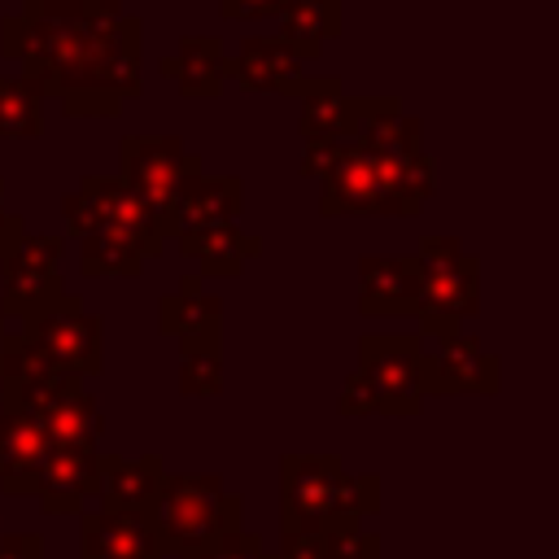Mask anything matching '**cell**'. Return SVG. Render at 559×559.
Wrapping results in <instances>:
<instances>
[{
  "label": "cell",
  "mask_w": 559,
  "mask_h": 559,
  "mask_svg": "<svg viewBox=\"0 0 559 559\" xmlns=\"http://www.w3.org/2000/svg\"><path fill=\"white\" fill-rule=\"evenodd\" d=\"M157 332L179 345H223V297L201 284V275H183L157 301Z\"/></svg>",
  "instance_id": "obj_14"
},
{
  "label": "cell",
  "mask_w": 559,
  "mask_h": 559,
  "mask_svg": "<svg viewBox=\"0 0 559 559\" xmlns=\"http://www.w3.org/2000/svg\"><path fill=\"white\" fill-rule=\"evenodd\" d=\"M162 74L188 100H214L227 83V48L218 35H183L170 57H162Z\"/></svg>",
  "instance_id": "obj_22"
},
{
  "label": "cell",
  "mask_w": 559,
  "mask_h": 559,
  "mask_svg": "<svg viewBox=\"0 0 559 559\" xmlns=\"http://www.w3.org/2000/svg\"><path fill=\"white\" fill-rule=\"evenodd\" d=\"M280 17V44H288L301 61H314L328 39L341 35V0H284Z\"/></svg>",
  "instance_id": "obj_26"
},
{
  "label": "cell",
  "mask_w": 559,
  "mask_h": 559,
  "mask_svg": "<svg viewBox=\"0 0 559 559\" xmlns=\"http://www.w3.org/2000/svg\"><path fill=\"white\" fill-rule=\"evenodd\" d=\"M354 148H362L371 157V166L380 170L384 188L393 192L402 218H415L424 210V201L437 192V166L424 148V122L411 118L402 109V100L384 96V100H354V118L349 131Z\"/></svg>",
  "instance_id": "obj_3"
},
{
  "label": "cell",
  "mask_w": 559,
  "mask_h": 559,
  "mask_svg": "<svg viewBox=\"0 0 559 559\" xmlns=\"http://www.w3.org/2000/svg\"><path fill=\"white\" fill-rule=\"evenodd\" d=\"M179 393L183 397L223 393V345H179Z\"/></svg>",
  "instance_id": "obj_29"
},
{
  "label": "cell",
  "mask_w": 559,
  "mask_h": 559,
  "mask_svg": "<svg viewBox=\"0 0 559 559\" xmlns=\"http://www.w3.org/2000/svg\"><path fill=\"white\" fill-rule=\"evenodd\" d=\"M175 249L201 266V280H210V275H236L249 258H258L262 236L245 231L240 223H227V227H210V231H197V236H179Z\"/></svg>",
  "instance_id": "obj_24"
},
{
  "label": "cell",
  "mask_w": 559,
  "mask_h": 559,
  "mask_svg": "<svg viewBox=\"0 0 559 559\" xmlns=\"http://www.w3.org/2000/svg\"><path fill=\"white\" fill-rule=\"evenodd\" d=\"M166 480V463L162 454H100V472H96V511H114V515H144L157 498Z\"/></svg>",
  "instance_id": "obj_15"
},
{
  "label": "cell",
  "mask_w": 559,
  "mask_h": 559,
  "mask_svg": "<svg viewBox=\"0 0 559 559\" xmlns=\"http://www.w3.org/2000/svg\"><path fill=\"white\" fill-rule=\"evenodd\" d=\"M240 218V179L236 175H192L175 197V240Z\"/></svg>",
  "instance_id": "obj_20"
},
{
  "label": "cell",
  "mask_w": 559,
  "mask_h": 559,
  "mask_svg": "<svg viewBox=\"0 0 559 559\" xmlns=\"http://www.w3.org/2000/svg\"><path fill=\"white\" fill-rule=\"evenodd\" d=\"M498 389H502V362L476 336L459 332L437 341V349H428V397H459V393L493 397Z\"/></svg>",
  "instance_id": "obj_11"
},
{
  "label": "cell",
  "mask_w": 559,
  "mask_h": 559,
  "mask_svg": "<svg viewBox=\"0 0 559 559\" xmlns=\"http://www.w3.org/2000/svg\"><path fill=\"white\" fill-rule=\"evenodd\" d=\"M79 266L83 275H140L170 240L162 231H131V227H96L79 236Z\"/></svg>",
  "instance_id": "obj_19"
},
{
  "label": "cell",
  "mask_w": 559,
  "mask_h": 559,
  "mask_svg": "<svg viewBox=\"0 0 559 559\" xmlns=\"http://www.w3.org/2000/svg\"><path fill=\"white\" fill-rule=\"evenodd\" d=\"M0 411H4V389H0Z\"/></svg>",
  "instance_id": "obj_36"
},
{
  "label": "cell",
  "mask_w": 559,
  "mask_h": 559,
  "mask_svg": "<svg viewBox=\"0 0 559 559\" xmlns=\"http://www.w3.org/2000/svg\"><path fill=\"white\" fill-rule=\"evenodd\" d=\"M336 411H341L345 419L380 415V411H376V393H371V384H367L358 371H349V376H345V384H341V397H336Z\"/></svg>",
  "instance_id": "obj_31"
},
{
  "label": "cell",
  "mask_w": 559,
  "mask_h": 559,
  "mask_svg": "<svg viewBox=\"0 0 559 559\" xmlns=\"http://www.w3.org/2000/svg\"><path fill=\"white\" fill-rule=\"evenodd\" d=\"M39 424H44L48 445L100 450V428H105V419H100V406H96V397H92L87 389H79V393H70L66 402H57Z\"/></svg>",
  "instance_id": "obj_27"
},
{
  "label": "cell",
  "mask_w": 559,
  "mask_h": 559,
  "mask_svg": "<svg viewBox=\"0 0 559 559\" xmlns=\"http://www.w3.org/2000/svg\"><path fill=\"white\" fill-rule=\"evenodd\" d=\"M284 9V0H218V13L227 22H245V17H275Z\"/></svg>",
  "instance_id": "obj_32"
},
{
  "label": "cell",
  "mask_w": 559,
  "mask_h": 559,
  "mask_svg": "<svg viewBox=\"0 0 559 559\" xmlns=\"http://www.w3.org/2000/svg\"><path fill=\"white\" fill-rule=\"evenodd\" d=\"M66 240L52 231L39 236H22L4 258H0V319H31L35 310H44L57 293H66V284L57 280V262H61Z\"/></svg>",
  "instance_id": "obj_9"
},
{
  "label": "cell",
  "mask_w": 559,
  "mask_h": 559,
  "mask_svg": "<svg viewBox=\"0 0 559 559\" xmlns=\"http://www.w3.org/2000/svg\"><path fill=\"white\" fill-rule=\"evenodd\" d=\"M227 74L245 87V92H280V96H301L306 87V61L280 44V39H262V35H249L240 44L236 57H227Z\"/></svg>",
  "instance_id": "obj_18"
},
{
  "label": "cell",
  "mask_w": 559,
  "mask_h": 559,
  "mask_svg": "<svg viewBox=\"0 0 559 559\" xmlns=\"http://www.w3.org/2000/svg\"><path fill=\"white\" fill-rule=\"evenodd\" d=\"M44 87L26 74H0V140H35L44 131Z\"/></svg>",
  "instance_id": "obj_28"
},
{
  "label": "cell",
  "mask_w": 559,
  "mask_h": 559,
  "mask_svg": "<svg viewBox=\"0 0 559 559\" xmlns=\"http://www.w3.org/2000/svg\"><path fill=\"white\" fill-rule=\"evenodd\" d=\"M48 437L44 424L17 411H0V493L9 498H31L35 472L48 459Z\"/></svg>",
  "instance_id": "obj_21"
},
{
  "label": "cell",
  "mask_w": 559,
  "mask_h": 559,
  "mask_svg": "<svg viewBox=\"0 0 559 559\" xmlns=\"http://www.w3.org/2000/svg\"><path fill=\"white\" fill-rule=\"evenodd\" d=\"M179 559H275V550H266V542L240 524V528H227V533L201 542L197 550H188Z\"/></svg>",
  "instance_id": "obj_30"
},
{
  "label": "cell",
  "mask_w": 559,
  "mask_h": 559,
  "mask_svg": "<svg viewBox=\"0 0 559 559\" xmlns=\"http://www.w3.org/2000/svg\"><path fill=\"white\" fill-rule=\"evenodd\" d=\"M0 52L22 66L66 118H118L144 92V26L122 0H22L0 22Z\"/></svg>",
  "instance_id": "obj_1"
},
{
  "label": "cell",
  "mask_w": 559,
  "mask_h": 559,
  "mask_svg": "<svg viewBox=\"0 0 559 559\" xmlns=\"http://www.w3.org/2000/svg\"><path fill=\"white\" fill-rule=\"evenodd\" d=\"M419 297L415 319L432 341L459 336V323L480 310V262L463 249L459 236H424L419 240Z\"/></svg>",
  "instance_id": "obj_5"
},
{
  "label": "cell",
  "mask_w": 559,
  "mask_h": 559,
  "mask_svg": "<svg viewBox=\"0 0 559 559\" xmlns=\"http://www.w3.org/2000/svg\"><path fill=\"white\" fill-rule=\"evenodd\" d=\"M275 559H380V533L362 528V520H332L314 533L280 537Z\"/></svg>",
  "instance_id": "obj_23"
},
{
  "label": "cell",
  "mask_w": 559,
  "mask_h": 559,
  "mask_svg": "<svg viewBox=\"0 0 559 559\" xmlns=\"http://www.w3.org/2000/svg\"><path fill=\"white\" fill-rule=\"evenodd\" d=\"M354 371L371 384L380 415H419L428 402V345H424V336L367 332V336H358V367Z\"/></svg>",
  "instance_id": "obj_7"
},
{
  "label": "cell",
  "mask_w": 559,
  "mask_h": 559,
  "mask_svg": "<svg viewBox=\"0 0 559 559\" xmlns=\"http://www.w3.org/2000/svg\"><path fill=\"white\" fill-rule=\"evenodd\" d=\"M61 214H66V227L74 236H87L96 227H131V231H162L148 210L122 188V179H105V175H87L79 179L74 192L61 197ZM166 236V231H162ZM170 240V236H166Z\"/></svg>",
  "instance_id": "obj_12"
},
{
  "label": "cell",
  "mask_w": 559,
  "mask_h": 559,
  "mask_svg": "<svg viewBox=\"0 0 559 559\" xmlns=\"http://www.w3.org/2000/svg\"><path fill=\"white\" fill-rule=\"evenodd\" d=\"M96 472H100V450L52 445L35 472L31 498L39 502L44 515H79L87 511V498H96Z\"/></svg>",
  "instance_id": "obj_13"
},
{
  "label": "cell",
  "mask_w": 559,
  "mask_h": 559,
  "mask_svg": "<svg viewBox=\"0 0 559 559\" xmlns=\"http://www.w3.org/2000/svg\"><path fill=\"white\" fill-rule=\"evenodd\" d=\"M380 511V476H349L341 454L280 459V537L314 533L332 520H367Z\"/></svg>",
  "instance_id": "obj_2"
},
{
  "label": "cell",
  "mask_w": 559,
  "mask_h": 559,
  "mask_svg": "<svg viewBox=\"0 0 559 559\" xmlns=\"http://www.w3.org/2000/svg\"><path fill=\"white\" fill-rule=\"evenodd\" d=\"M31 349H39L44 358H52L57 367L74 371L79 380L100 371V319L83 306L79 293H57L44 310H35L31 319H22L17 332Z\"/></svg>",
  "instance_id": "obj_8"
},
{
  "label": "cell",
  "mask_w": 559,
  "mask_h": 559,
  "mask_svg": "<svg viewBox=\"0 0 559 559\" xmlns=\"http://www.w3.org/2000/svg\"><path fill=\"white\" fill-rule=\"evenodd\" d=\"M240 493L223 485L218 472H166L153 507L144 511L166 555H188L201 542L240 528Z\"/></svg>",
  "instance_id": "obj_4"
},
{
  "label": "cell",
  "mask_w": 559,
  "mask_h": 559,
  "mask_svg": "<svg viewBox=\"0 0 559 559\" xmlns=\"http://www.w3.org/2000/svg\"><path fill=\"white\" fill-rule=\"evenodd\" d=\"M419 262L415 253H367L358 258V310L376 314H415Z\"/></svg>",
  "instance_id": "obj_16"
},
{
  "label": "cell",
  "mask_w": 559,
  "mask_h": 559,
  "mask_svg": "<svg viewBox=\"0 0 559 559\" xmlns=\"http://www.w3.org/2000/svg\"><path fill=\"white\" fill-rule=\"evenodd\" d=\"M0 389H4V411L44 419L57 402L79 393L83 380L74 371L57 367L52 358H44L39 349H31L17 332H9L0 345Z\"/></svg>",
  "instance_id": "obj_10"
},
{
  "label": "cell",
  "mask_w": 559,
  "mask_h": 559,
  "mask_svg": "<svg viewBox=\"0 0 559 559\" xmlns=\"http://www.w3.org/2000/svg\"><path fill=\"white\" fill-rule=\"evenodd\" d=\"M0 201H4V179H0ZM26 236V223H22V214H9L4 205H0V258L17 245Z\"/></svg>",
  "instance_id": "obj_34"
},
{
  "label": "cell",
  "mask_w": 559,
  "mask_h": 559,
  "mask_svg": "<svg viewBox=\"0 0 559 559\" xmlns=\"http://www.w3.org/2000/svg\"><path fill=\"white\" fill-rule=\"evenodd\" d=\"M0 559H44L39 533H0Z\"/></svg>",
  "instance_id": "obj_33"
},
{
  "label": "cell",
  "mask_w": 559,
  "mask_h": 559,
  "mask_svg": "<svg viewBox=\"0 0 559 559\" xmlns=\"http://www.w3.org/2000/svg\"><path fill=\"white\" fill-rule=\"evenodd\" d=\"M297 100H301L297 131L306 144H328V140H341L349 131L354 100H345V87L336 74H310Z\"/></svg>",
  "instance_id": "obj_25"
},
{
  "label": "cell",
  "mask_w": 559,
  "mask_h": 559,
  "mask_svg": "<svg viewBox=\"0 0 559 559\" xmlns=\"http://www.w3.org/2000/svg\"><path fill=\"white\" fill-rule=\"evenodd\" d=\"M79 559H166L148 515L79 511Z\"/></svg>",
  "instance_id": "obj_17"
},
{
  "label": "cell",
  "mask_w": 559,
  "mask_h": 559,
  "mask_svg": "<svg viewBox=\"0 0 559 559\" xmlns=\"http://www.w3.org/2000/svg\"><path fill=\"white\" fill-rule=\"evenodd\" d=\"M4 336H9V328H4V319H0V345H4Z\"/></svg>",
  "instance_id": "obj_35"
},
{
  "label": "cell",
  "mask_w": 559,
  "mask_h": 559,
  "mask_svg": "<svg viewBox=\"0 0 559 559\" xmlns=\"http://www.w3.org/2000/svg\"><path fill=\"white\" fill-rule=\"evenodd\" d=\"M122 188L148 210V218L175 240V197L201 170V157L183 148L179 135H127L118 148Z\"/></svg>",
  "instance_id": "obj_6"
}]
</instances>
